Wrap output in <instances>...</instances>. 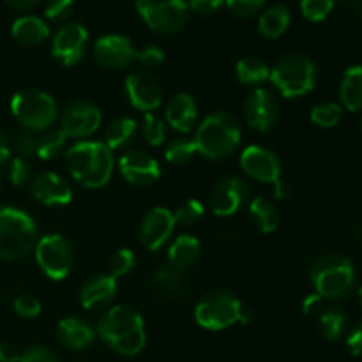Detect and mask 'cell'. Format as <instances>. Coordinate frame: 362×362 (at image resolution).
<instances>
[{"mask_svg":"<svg viewBox=\"0 0 362 362\" xmlns=\"http://www.w3.org/2000/svg\"><path fill=\"white\" fill-rule=\"evenodd\" d=\"M141 136L152 147H161L166 141V124L154 113H145L141 122Z\"/></svg>","mask_w":362,"mask_h":362,"instance_id":"obj_36","label":"cell"},{"mask_svg":"<svg viewBox=\"0 0 362 362\" xmlns=\"http://www.w3.org/2000/svg\"><path fill=\"white\" fill-rule=\"evenodd\" d=\"M244 117L253 129L265 133L279 120V101L267 88H255L244 101Z\"/></svg>","mask_w":362,"mask_h":362,"instance_id":"obj_15","label":"cell"},{"mask_svg":"<svg viewBox=\"0 0 362 362\" xmlns=\"http://www.w3.org/2000/svg\"><path fill=\"white\" fill-rule=\"evenodd\" d=\"M318 325L329 341H338L349 327V317L338 306H324L318 311Z\"/></svg>","mask_w":362,"mask_h":362,"instance_id":"obj_31","label":"cell"},{"mask_svg":"<svg viewBox=\"0 0 362 362\" xmlns=\"http://www.w3.org/2000/svg\"><path fill=\"white\" fill-rule=\"evenodd\" d=\"M35 262L41 271L53 281L67 278L73 269L74 251L69 240L59 233L41 237L34 247Z\"/></svg>","mask_w":362,"mask_h":362,"instance_id":"obj_10","label":"cell"},{"mask_svg":"<svg viewBox=\"0 0 362 362\" xmlns=\"http://www.w3.org/2000/svg\"><path fill=\"white\" fill-rule=\"evenodd\" d=\"M197 154V145L189 138H173L165 147V159L173 166L187 165Z\"/></svg>","mask_w":362,"mask_h":362,"instance_id":"obj_34","label":"cell"},{"mask_svg":"<svg viewBox=\"0 0 362 362\" xmlns=\"http://www.w3.org/2000/svg\"><path fill=\"white\" fill-rule=\"evenodd\" d=\"M11 113L23 129L42 133L52 129L59 119V106L55 99L39 88H23L11 99Z\"/></svg>","mask_w":362,"mask_h":362,"instance_id":"obj_8","label":"cell"},{"mask_svg":"<svg viewBox=\"0 0 362 362\" xmlns=\"http://www.w3.org/2000/svg\"><path fill=\"white\" fill-rule=\"evenodd\" d=\"M37 225L30 214L16 207H0V258L20 260L37 244Z\"/></svg>","mask_w":362,"mask_h":362,"instance_id":"obj_5","label":"cell"},{"mask_svg":"<svg viewBox=\"0 0 362 362\" xmlns=\"http://www.w3.org/2000/svg\"><path fill=\"white\" fill-rule=\"evenodd\" d=\"M30 193L48 207H62L73 200V187L55 172H41L30 180Z\"/></svg>","mask_w":362,"mask_h":362,"instance_id":"obj_20","label":"cell"},{"mask_svg":"<svg viewBox=\"0 0 362 362\" xmlns=\"http://www.w3.org/2000/svg\"><path fill=\"white\" fill-rule=\"evenodd\" d=\"M74 11V0H49L45 9V16L49 21L62 23L71 18Z\"/></svg>","mask_w":362,"mask_h":362,"instance_id":"obj_43","label":"cell"},{"mask_svg":"<svg viewBox=\"0 0 362 362\" xmlns=\"http://www.w3.org/2000/svg\"><path fill=\"white\" fill-rule=\"evenodd\" d=\"M9 180L14 184V186H25V184L30 182L32 179V168H30V163L28 159L23 158H13L11 159V165H9Z\"/></svg>","mask_w":362,"mask_h":362,"instance_id":"obj_44","label":"cell"},{"mask_svg":"<svg viewBox=\"0 0 362 362\" xmlns=\"http://www.w3.org/2000/svg\"><path fill=\"white\" fill-rule=\"evenodd\" d=\"M272 186H274V198H276V200H285V198H288L290 186L285 182V180H283V179L276 180Z\"/></svg>","mask_w":362,"mask_h":362,"instance_id":"obj_53","label":"cell"},{"mask_svg":"<svg viewBox=\"0 0 362 362\" xmlns=\"http://www.w3.org/2000/svg\"><path fill=\"white\" fill-rule=\"evenodd\" d=\"M237 78H239L240 83L244 85H260L265 80H269L271 76V67L260 57H244L237 62L235 67Z\"/></svg>","mask_w":362,"mask_h":362,"instance_id":"obj_32","label":"cell"},{"mask_svg":"<svg viewBox=\"0 0 362 362\" xmlns=\"http://www.w3.org/2000/svg\"><path fill=\"white\" fill-rule=\"evenodd\" d=\"M173 212L166 207H154L145 214L140 225V243L145 250L158 251L165 246L175 230Z\"/></svg>","mask_w":362,"mask_h":362,"instance_id":"obj_17","label":"cell"},{"mask_svg":"<svg viewBox=\"0 0 362 362\" xmlns=\"http://www.w3.org/2000/svg\"><path fill=\"white\" fill-rule=\"evenodd\" d=\"M141 20L159 34H173L186 25L189 7L186 0H136Z\"/></svg>","mask_w":362,"mask_h":362,"instance_id":"obj_9","label":"cell"},{"mask_svg":"<svg viewBox=\"0 0 362 362\" xmlns=\"http://www.w3.org/2000/svg\"><path fill=\"white\" fill-rule=\"evenodd\" d=\"M117 296V279L110 274L88 278L80 290L81 306L88 311H98L108 306Z\"/></svg>","mask_w":362,"mask_h":362,"instance_id":"obj_21","label":"cell"},{"mask_svg":"<svg viewBox=\"0 0 362 362\" xmlns=\"http://www.w3.org/2000/svg\"><path fill=\"white\" fill-rule=\"evenodd\" d=\"M250 216L253 225L262 233L276 232L279 226V221H281L274 202L267 200L264 197H257L250 202Z\"/></svg>","mask_w":362,"mask_h":362,"instance_id":"obj_30","label":"cell"},{"mask_svg":"<svg viewBox=\"0 0 362 362\" xmlns=\"http://www.w3.org/2000/svg\"><path fill=\"white\" fill-rule=\"evenodd\" d=\"M11 158V144L7 134L0 129V165H6Z\"/></svg>","mask_w":362,"mask_h":362,"instance_id":"obj_51","label":"cell"},{"mask_svg":"<svg viewBox=\"0 0 362 362\" xmlns=\"http://www.w3.org/2000/svg\"><path fill=\"white\" fill-rule=\"evenodd\" d=\"M67 136L60 129H46L37 136V156L42 161L55 159L66 148Z\"/></svg>","mask_w":362,"mask_h":362,"instance_id":"obj_33","label":"cell"},{"mask_svg":"<svg viewBox=\"0 0 362 362\" xmlns=\"http://www.w3.org/2000/svg\"><path fill=\"white\" fill-rule=\"evenodd\" d=\"M138 133L136 120L131 117H119V119L112 120L106 127L105 133V144L110 151H122L126 148L131 141L134 140Z\"/></svg>","mask_w":362,"mask_h":362,"instance_id":"obj_29","label":"cell"},{"mask_svg":"<svg viewBox=\"0 0 362 362\" xmlns=\"http://www.w3.org/2000/svg\"><path fill=\"white\" fill-rule=\"evenodd\" d=\"M346 346L352 356L362 357V320L357 322L350 331L349 338H346Z\"/></svg>","mask_w":362,"mask_h":362,"instance_id":"obj_48","label":"cell"},{"mask_svg":"<svg viewBox=\"0 0 362 362\" xmlns=\"http://www.w3.org/2000/svg\"><path fill=\"white\" fill-rule=\"evenodd\" d=\"M336 0H300V13L308 21H324L332 13Z\"/></svg>","mask_w":362,"mask_h":362,"instance_id":"obj_38","label":"cell"},{"mask_svg":"<svg viewBox=\"0 0 362 362\" xmlns=\"http://www.w3.org/2000/svg\"><path fill=\"white\" fill-rule=\"evenodd\" d=\"M152 286L165 297H182L189 286V276L186 269L173 264H163L152 274Z\"/></svg>","mask_w":362,"mask_h":362,"instance_id":"obj_24","label":"cell"},{"mask_svg":"<svg viewBox=\"0 0 362 362\" xmlns=\"http://www.w3.org/2000/svg\"><path fill=\"white\" fill-rule=\"evenodd\" d=\"M13 308L14 313H16L18 317L27 318V320L35 318L41 313V303H39L37 297L30 296V293H21V296H18L16 299H14Z\"/></svg>","mask_w":362,"mask_h":362,"instance_id":"obj_41","label":"cell"},{"mask_svg":"<svg viewBox=\"0 0 362 362\" xmlns=\"http://www.w3.org/2000/svg\"><path fill=\"white\" fill-rule=\"evenodd\" d=\"M205 214V207L200 200H186L182 205H179V209L173 214L175 219V225L184 226V228H189L194 226Z\"/></svg>","mask_w":362,"mask_h":362,"instance_id":"obj_37","label":"cell"},{"mask_svg":"<svg viewBox=\"0 0 362 362\" xmlns=\"http://www.w3.org/2000/svg\"><path fill=\"white\" fill-rule=\"evenodd\" d=\"M136 60L141 66L148 67V69H154V67H159L165 62V52L159 46H145V48L138 49Z\"/></svg>","mask_w":362,"mask_h":362,"instance_id":"obj_45","label":"cell"},{"mask_svg":"<svg viewBox=\"0 0 362 362\" xmlns=\"http://www.w3.org/2000/svg\"><path fill=\"white\" fill-rule=\"evenodd\" d=\"M4 2L16 11H27V9H32V7L39 6L42 0H4Z\"/></svg>","mask_w":362,"mask_h":362,"instance_id":"obj_52","label":"cell"},{"mask_svg":"<svg viewBox=\"0 0 362 362\" xmlns=\"http://www.w3.org/2000/svg\"><path fill=\"white\" fill-rule=\"evenodd\" d=\"M57 338L66 349L80 352L94 343L95 329L83 318L66 317L57 325Z\"/></svg>","mask_w":362,"mask_h":362,"instance_id":"obj_22","label":"cell"},{"mask_svg":"<svg viewBox=\"0 0 362 362\" xmlns=\"http://www.w3.org/2000/svg\"><path fill=\"white\" fill-rule=\"evenodd\" d=\"M126 94L131 105L145 113H152L163 103L161 85L145 71H136L126 78Z\"/></svg>","mask_w":362,"mask_h":362,"instance_id":"obj_18","label":"cell"},{"mask_svg":"<svg viewBox=\"0 0 362 362\" xmlns=\"http://www.w3.org/2000/svg\"><path fill=\"white\" fill-rule=\"evenodd\" d=\"M134 264H136V257H134L133 250L129 247H122V250L117 251L112 258H110L108 271L112 278H122V276H127L134 269Z\"/></svg>","mask_w":362,"mask_h":362,"instance_id":"obj_39","label":"cell"},{"mask_svg":"<svg viewBox=\"0 0 362 362\" xmlns=\"http://www.w3.org/2000/svg\"><path fill=\"white\" fill-rule=\"evenodd\" d=\"M88 48V32L81 23L62 25L53 35L52 55L59 60L62 66H76L83 60Z\"/></svg>","mask_w":362,"mask_h":362,"instance_id":"obj_13","label":"cell"},{"mask_svg":"<svg viewBox=\"0 0 362 362\" xmlns=\"http://www.w3.org/2000/svg\"><path fill=\"white\" fill-rule=\"evenodd\" d=\"M240 140L243 131L239 120L228 112H214L205 117L193 138L198 154L214 161L233 154Z\"/></svg>","mask_w":362,"mask_h":362,"instance_id":"obj_3","label":"cell"},{"mask_svg":"<svg viewBox=\"0 0 362 362\" xmlns=\"http://www.w3.org/2000/svg\"><path fill=\"white\" fill-rule=\"evenodd\" d=\"M166 122L179 133H189L193 131L198 119L197 101L186 92L175 94L166 105Z\"/></svg>","mask_w":362,"mask_h":362,"instance_id":"obj_23","label":"cell"},{"mask_svg":"<svg viewBox=\"0 0 362 362\" xmlns=\"http://www.w3.org/2000/svg\"><path fill=\"white\" fill-rule=\"evenodd\" d=\"M343 2H345V6L349 7L354 14L362 18V0H343Z\"/></svg>","mask_w":362,"mask_h":362,"instance_id":"obj_54","label":"cell"},{"mask_svg":"<svg viewBox=\"0 0 362 362\" xmlns=\"http://www.w3.org/2000/svg\"><path fill=\"white\" fill-rule=\"evenodd\" d=\"M66 165L76 182L88 189H99L112 179L115 161L105 141L80 140L67 148Z\"/></svg>","mask_w":362,"mask_h":362,"instance_id":"obj_2","label":"cell"},{"mask_svg":"<svg viewBox=\"0 0 362 362\" xmlns=\"http://www.w3.org/2000/svg\"><path fill=\"white\" fill-rule=\"evenodd\" d=\"M13 148L16 152L18 158L30 159L32 156H35L37 152V134L32 133V131H21L20 134L14 136Z\"/></svg>","mask_w":362,"mask_h":362,"instance_id":"obj_40","label":"cell"},{"mask_svg":"<svg viewBox=\"0 0 362 362\" xmlns=\"http://www.w3.org/2000/svg\"><path fill=\"white\" fill-rule=\"evenodd\" d=\"M95 331L110 349L126 357L138 356L147 343L144 318L129 306H113L106 310L99 318Z\"/></svg>","mask_w":362,"mask_h":362,"instance_id":"obj_1","label":"cell"},{"mask_svg":"<svg viewBox=\"0 0 362 362\" xmlns=\"http://www.w3.org/2000/svg\"><path fill=\"white\" fill-rule=\"evenodd\" d=\"M202 244L200 240L189 233H182L177 237L168 250V262L180 269H187L200 258Z\"/></svg>","mask_w":362,"mask_h":362,"instance_id":"obj_28","label":"cell"},{"mask_svg":"<svg viewBox=\"0 0 362 362\" xmlns=\"http://www.w3.org/2000/svg\"><path fill=\"white\" fill-rule=\"evenodd\" d=\"M357 300H359L361 308H362V286L359 288V292H357Z\"/></svg>","mask_w":362,"mask_h":362,"instance_id":"obj_56","label":"cell"},{"mask_svg":"<svg viewBox=\"0 0 362 362\" xmlns=\"http://www.w3.org/2000/svg\"><path fill=\"white\" fill-rule=\"evenodd\" d=\"M269 80L285 98H303L317 85L318 67L304 53H286L271 67Z\"/></svg>","mask_w":362,"mask_h":362,"instance_id":"obj_7","label":"cell"},{"mask_svg":"<svg viewBox=\"0 0 362 362\" xmlns=\"http://www.w3.org/2000/svg\"><path fill=\"white\" fill-rule=\"evenodd\" d=\"M310 279L315 293L322 299L341 300L352 296L356 290L357 271L349 257L331 253L311 264Z\"/></svg>","mask_w":362,"mask_h":362,"instance_id":"obj_4","label":"cell"},{"mask_svg":"<svg viewBox=\"0 0 362 362\" xmlns=\"http://www.w3.org/2000/svg\"><path fill=\"white\" fill-rule=\"evenodd\" d=\"M11 34L18 45L37 46L49 37V27L39 16H21L13 23Z\"/></svg>","mask_w":362,"mask_h":362,"instance_id":"obj_25","label":"cell"},{"mask_svg":"<svg viewBox=\"0 0 362 362\" xmlns=\"http://www.w3.org/2000/svg\"><path fill=\"white\" fill-rule=\"evenodd\" d=\"M101 122V110L87 99H76L69 103L60 113V131L67 138H76V140L92 136L99 129Z\"/></svg>","mask_w":362,"mask_h":362,"instance_id":"obj_11","label":"cell"},{"mask_svg":"<svg viewBox=\"0 0 362 362\" xmlns=\"http://www.w3.org/2000/svg\"><path fill=\"white\" fill-rule=\"evenodd\" d=\"M120 175L133 186H152L161 177V168L156 158L144 151H127L119 159Z\"/></svg>","mask_w":362,"mask_h":362,"instance_id":"obj_19","label":"cell"},{"mask_svg":"<svg viewBox=\"0 0 362 362\" xmlns=\"http://www.w3.org/2000/svg\"><path fill=\"white\" fill-rule=\"evenodd\" d=\"M20 362H60L57 354L45 345L28 346L25 352H21Z\"/></svg>","mask_w":362,"mask_h":362,"instance_id":"obj_46","label":"cell"},{"mask_svg":"<svg viewBox=\"0 0 362 362\" xmlns=\"http://www.w3.org/2000/svg\"><path fill=\"white\" fill-rule=\"evenodd\" d=\"M223 2L225 0H187V7L198 16H212L221 9Z\"/></svg>","mask_w":362,"mask_h":362,"instance_id":"obj_47","label":"cell"},{"mask_svg":"<svg viewBox=\"0 0 362 362\" xmlns=\"http://www.w3.org/2000/svg\"><path fill=\"white\" fill-rule=\"evenodd\" d=\"M21 352L13 343H0V362H20Z\"/></svg>","mask_w":362,"mask_h":362,"instance_id":"obj_50","label":"cell"},{"mask_svg":"<svg viewBox=\"0 0 362 362\" xmlns=\"http://www.w3.org/2000/svg\"><path fill=\"white\" fill-rule=\"evenodd\" d=\"M310 119L315 126L324 127V129H329V127L338 126L339 120L343 119V106L338 105V103H320V105L313 106L310 113Z\"/></svg>","mask_w":362,"mask_h":362,"instance_id":"obj_35","label":"cell"},{"mask_svg":"<svg viewBox=\"0 0 362 362\" xmlns=\"http://www.w3.org/2000/svg\"><path fill=\"white\" fill-rule=\"evenodd\" d=\"M92 53H94V60L101 67L120 71L136 62L138 49L134 48L131 39H127L126 35L108 34L95 41Z\"/></svg>","mask_w":362,"mask_h":362,"instance_id":"obj_14","label":"cell"},{"mask_svg":"<svg viewBox=\"0 0 362 362\" xmlns=\"http://www.w3.org/2000/svg\"><path fill=\"white\" fill-rule=\"evenodd\" d=\"M341 106L349 112H362V66H352L339 81Z\"/></svg>","mask_w":362,"mask_h":362,"instance_id":"obj_26","label":"cell"},{"mask_svg":"<svg viewBox=\"0 0 362 362\" xmlns=\"http://www.w3.org/2000/svg\"><path fill=\"white\" fill-rule=\"evenodd\" d=\"M225 2L230 13L243 20L258 14L265 6V0H225Z\"/></svg>","mask_w":362,"mask_h":362,"instance_id":"obj_42","label":"cell"},{"mask_svg":"<svg viewBox=\"0 0 362 362\" xmlns=\"http://www.w3.org/2000/svg\"><path fill=\"white\" fill-rule=\"evenodd\" d=\"M250 194L251 187L246 180L235 175H228L218 180V184L212 187L209 204H211L212 212L216 216L228 218V216L239 212L247 204Z\"/></svg>","mask_w":362,"mask_h":362,"instance_id":"obj_12","label":"cell"},{"mask_svg":"<svg viewBox=\"0 0 362 362\" xmlns=\"http://www.w3.org/2000/svg\"><path fill=\"white\" fill-rule=\"evenodd\" d=\"M356 240L362 246V225H359L356 228Z\"/></svg>","mask_w":362,"mask_h":362,"instance_id":"obj_55","label":"cell"},{"mask_svg":"<svg viewBox=\"0 0 362 362\" xmlns=\"http://www.w3.org/2000/svg\"><path fill=\"white\" fill-rule=\"evenodd\" d=\"M324 308V299L318 293H310L306 299L303 300V313L304 315H318V311Z\"/></svg>","mask_w":362,"mask_h":362,"instance_id":"obj_49","label":"cell"},{"mask_svg":"<svg viewBox=\"0 0 362 362\" xmlns=\"http://www.w3.org/2000/svg\"><path fill=\"white\" fill-rule=\"evenodd\" d=\"M194 318L207 331H225L235 324H250L251 313L230 290H212L197 304Z\"/></svg>","mask_w":362,"mask_h":362,"instance_id":"obj_6","label":"cell"},{"mask_svg":"<svg viewBox=\"0 0 362 362\" xmlns=\"http://www.w3.org/2000/svg\"><path fill=\"white\" fill-rule=\"evenodd\" d=\"M240 166L250 179L257 182L274 184L281 179V161L267 147L251 145L240 154Z\"/></svg>","mask_w":362,"mask_h":362,"instance_id":"obj_16","label":"cell"},{"mask_svg":"<svg viewBox=\"0 0 362 362\" xmlns=\"http://www.w3.org/2000/svg\"><path fill=\"white\" fill-rule=\"evenodd\" d=\"M290 21H292V14H290L288 7L283 6V4H276L260 14L258 32L265 39H278L288 30Z\"/></svg>","mask_w":362,"mask_h":362,"instance_id":"obj_27","label":"cell"}]
</instances>
